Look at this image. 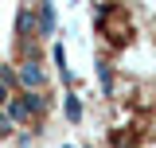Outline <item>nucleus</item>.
Returning <instances> with one entry per match:
<instances>
[{"mask_svg": "<svg viewBox=\"0 0 156 148\" xmlns=\"http://www.w3.org/2000/svg\"><path fill=\"white\" fill-rule=\"evenodd\" d=\"M16 78H20V86H23V90H43V86H47V70H43V58L23 55V62H20Z\"/></svg>", "mask_w": 156, "mask_h": 148, "instance_id": "1", "label": "nucleus"}, {"mask_svg": "<svg viewBox=\"0 0 156 148\" xmlns=\"http://www.w3.org/2000/svg\"><path fill=\"white\" fill-rule=\"evenodd\" d=\"M4 113H8V121H12V125H23V121H31V113H27V105H23V93H12V97H8V105H4Z\"/></svg>", "mask_w": 156, "mask_h": 148, "instance_id": "5", "label": "nucleus"}, {"mask_svg": "<svg viewBox=\"0 0 156 148\" xmlns=\"http://www.w3.org/2000/svg\"><path fill=\"white\" fill-rule=\"evenodd\" d=\"M16 35H20V43H31L39 35V23H35V12L31 8H20L16 12Z\"/></svg>", "mask_w": 156, "mask_h": 148, "instance_id": "3", "label": "nucleus"}, {"mask_svg": "<svg viewBox=\"0 0 156 148\" xmlns=\"http://www.w3.org/2000/svg\"><path fill=\"white\" fill-rule=\"evenodd\" d=\"M23 93V105H27V113H31V121H43L47 117V109H51V97L43 90H20Z\"/></svg>", "mask_w": 156, "mask_h": 148, "instance_id": "2", "label": "nucleus"}, {"mask_svg": "<svg viewBox=\"0 0 156 148\" xmlns=\"http://www.w3.org/2000/svg\"><path fill=\"white\" fill-rule=\"evenodd\" d=\"M98 82H101L105 93H113V66L109 62H98Z\"/></svg>", "mask_w": 156, "mask_h": 148, "instance_id": "7", "label": "nucleus"}, {"mask_svg": "<svg viewBox=\"0 0 156 148\" xmlns=\"http://www.w3.org/2000/svg\"><path fill=\"white\" fill-rule=\"evenodd\" d=\"M62 148H74V144H62Z\"/></svg>", "mask_w": 156, "mask_h": 148, "instance_id": "12", "label": "nucleus"}, {"mask_svg": "<svg viewBox=\"0 0 156 148\" xmlns=\"http://www.w3.org/2000/svg\"><path fill=\"white\" fill-rule=\"evenodd\" d=\"M31 4H35V0H23V8H31Z\"/></svg>", "mask_w": 156, "mask_h": 148, "instance_id": "11", "label": "nucleus"}, {"mask_svg": "<svg viewBox=\"0 0 156 148\" xmlns=\"http://www.w3.org/2000/svg\"><path fill=\"white\" fill-rule=\"evenodd\" d=\"M0 136H12V121H8V113L0 109Z\"/></svg>", "mask_w": 156, "mask_h": 148, "instance_id": "9", "label": "nucleus"}, {"mask_svg": "<svg viewBox=\"0 0 156 148\" xmlns=\"http://www.w3.org/2000/svg\"><path fill=\"white\" fill-rule=\"evenodd\" d=\"M8 97H12V90H8V86H4V82H0V109H4V105H8Z\"/></svg>", "mask_w": 156, "mask_h": 148, "instance_id": "10", "label": "nucleus"}, {"mask_svg": "<svg viewBox=\"0 0 156 148\" xmlns=\"http://www.w3.org/2000/svg\"><path fill=\"white\" fill-rule=\"evenodd\" d=\"M0 82H4L8 90H16V86H20V78H16V70H12V66H0Z\"/></svg>", "mask_w": 156, "mask_h": 148, "instance_id": "8", "label": "nucleus"}, {"mask_svg": "<svg viewBox=\"0 0 156 148\" xmlns=\"http://www.w3.org/2000/svg\"><path fill=\"white\" fill-rule=\"evenodd\" d=\"M35 23H39V35H51V31H55V4H51V0H39Z\"/></svg>", "mask_w": 156, "mask_h": 148, "instance_id": "4", "label": "nucleus"}, {"mask_svg": "<svg viewBox=\"0 0 156 148\" xmlns=\"http://www.w3.org/2000/svg\"><path fill=\"white\" fill-rule=\"evenodd\" d=\"M62 113H66V121H82V97H78V93H66V97H62Z\"/></svg>", "mask_w": 156, "mask_h": 148, "instance_id": "6", "label": "nucleus"}]
</instances>
